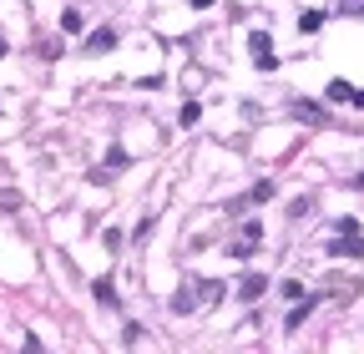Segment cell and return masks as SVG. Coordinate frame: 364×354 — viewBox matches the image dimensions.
I'll use <instances>...</instances> for the list:
<instances>
[{
    "label": "cell",
    "instance_id": "obj_1",
    "mask_svg": "<svg viewBox=\"0 0 364 354\" xmlns=\"http://www.w3.org/2000/svg\"><path fill=\"white\" fill-rule=\"evenodd\" d=\"M248 51H253V66H259V71H273V66H278V56H273V40H268L263 31H253V36H248Z\"/></svg>",
    "mask_w": 364,
    "mask_h": 354
},
{
    "label": "cell",
    "instance_id": "obj_2",
    "mask_svg": "<svg viewBox=\"0 0 364 354\" xmlns=\"http://www.w3.org/2000/svg\"><path fill=\"white\" fill-rule=\"evenodd\" d=\"M259 238H263V223H259V218H248V223H243V233H238V243H233V258H248L253 248H259Z\"/></svg>",
    "mask_w": 364,
    "mask_h": 354
},
{
    "label": "cell",
    "instance_id": "obj_3",
    "mask_svg": "<svg viewBox=\"0 0 364 354\" xmlns=\"http://www.w3.org/2000/svg\"><path fill=\"white\" fill-rule=\"evenodd\" d=\"M329 253H334V258H359V263H364V238H359V233H339V238L329 243Z\"/></svg>",
    "mask_w": 364,
    "mask_h": 354
},
{
    "label": "cell",
    "instance_id": "obj_4",
    "mask_svg": "<svg viewBox=\"0 0 364 354\" xmlns=\"http://www.w3.org/2000/svg\"><path fill=\"white\" fill-rule=\"evenodd\" d=\"M263 288H268V279H263V274H243L238 299H243V304H253V299H263Z\"/></svg>",
    "mask_w": 364,
    "mask_h": 354
},
{
    "label": "cell",
    "instance_id": "obj_5",
    "mask_svg": "<svg viewBox=\"0 0 364 354\" xmlns=\"http://www.w3.org/2000/svg\"><path fill=\"white\" fill-rule=\"evenodd\" d=\"M112 46H117V31H92L87 36V56H106Z\"/></svg>",
    "mask_w": 364,
    "mask_h": 354
},
{
    "label": "cell",
    "instance_id": "obj_6",
    "mask_svg": "<svg viewBox=\"0 0 364 354\" xmlns=\"http://www.w3.org/2000/svg\"><path fill=\"white\" fill-rule=\"evenodd\" d=\"M293 117L314 121V127H329V112H324V107H314V101H293Z\"/></svg>",
    "mask_w": 364,
    "mask_h": 354
},
{
    "label": "cell",
    "instance_id": "obj_7",
    "mask_svg": "<svg viewBox=\"0 0 364 354\" xmlns=\"http://www.w3.org/2000/svg\"><path fill=\"white\" fill-rule=\"evenodd\" d=\"M92 294H96V304H106V309L117 304V288H112V279H96V283H92Z\"/></svg>",
    "mask_w": 364,
    "mask_h": 354
},
{
    "label": "cell",
    "instance_id": "obj_8",
    "mask_svg": "<svg viewBox=\"0 0 364 354\" xmlns=\"http://www.w3.org/2000/svg\"><path fill=\"white\" fill-rule=\"evenodd\" d=\"M81 26H87V20H81L76 10H61V31L66 36H81Z\"/></svg>",
    "mask_w": 364,
    "mask_h": 354
},
{
    "label": "cell",
    "instance_id": "obj_9",
    "mask_svg": "<svg viewBox=\"0 0 364 354\" xmlns=\"http://www.w3.org/2000/svg\"><path fill=\"white\" fill-rule=\"evenodd\" d=\"M319 26H324V15H319V10H304V15H298V31H304V36H314Z\"/></svg>",
    "mask_w": 364,
    "mask_h": 354
},
{
    "label": "cell",
    "instance_id": "obj_10",
    "mask_svg": "<svg viewBox=\"0 0 364 354\" xmlns=\"http://www.w3.org/2000/svg\"><path fill=\"white\" fill-rule=\"evenodd\" d=\"M329 101H354V87L349 81H329Z\"/></svg>",
    "mask_w": 364,
    "mask_h": 354
},
{
    "label": "cell",
    "instance_id": "obj_11",
    "mask_svg": "<svg viewBox=\"0 0 364 354\" xmlns=\"http://www.w3.org/2000/svg\"><path fill=\"white\" fill-rule=\"evenodd\" d=\"M198 117H203V107H198V101H182V127H192Z\"/></svg>",
    "mask_w": 364,
    "mask_h": 354
},
{
    "label": "cell",
    "instance_id": "obj_12",
    "mask_svg": "<svg viewBox=\"0 0 364 354\" xmlns=\"http://www.w3.org/2000/svg\"><path fill=\"white\" fill-rule=\"evenodd\" d=\"M268 198H273V182H259V187L248 193V202H268Z\"/></svg>",
    "mask_w": 364,
    "mask_h": 354
},
{
    "label": "cell",
    "instance_id": "obj_13",
    "mask_svg": "<svg viewBox=\"0 0 364 354\" xmlns=\"http://www.w3.org/2000/svg\"><path fill=\"white\" fill-rule=\"evenodd\" d=\"M192 6H198V10H208V6H212V0H192Z\"/></svg>",
    "mask_w": 364,
    "mask_h": 354
},
{
    "label": "cell",
    "instance_id": "obj_14",
    "mask_svg": "<svg viewBox=\"0 0 364 354\" xmlns=\"http://www.w3.org/2000/svg\"><path fill=\"white\" fill-rule=\"evenodd\" d=\"M0 61H6V40H0Z\"/></svg>",
    "mask_w": 364,
    "mask_h": 354
}]
</instances>
